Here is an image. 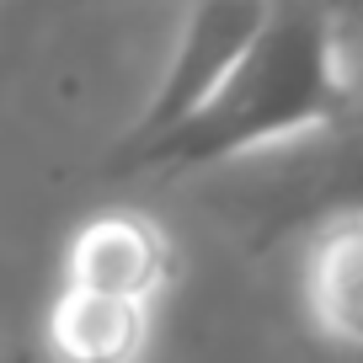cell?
<instances>
[{
  "label": "cell",
  "instance_id": "cell-6",
  "mask_svg": "<svg viewBox=\"0 0 363 363\" xmlns=\"http://www.w3.org/2000/svg\"><path fill=\"white\" fill-rule=\"evenodd\" d=\"M305 6H310L315 16H326V27L337 33V43L363 22V0H305Z\"/></svg>",
  "mask_w": 363,
  "mask_h": 363
},
{
  "label": "cell",
  "instance_id": "cell-4",
  "mask_svg": "<svg viewBox=\"0 0 363 363\" xmlns=\"http://www.w3.org/2000/svg\"><path fill=\"white\" fill-rule=\"evenodd\" d=\"M299 337L315 358H363V214H337L305 230Z\"/></svg>",
  "mask_w": 363,
  "mask_h": 363
},
{
  "label": "cell",
  "instance_id": "cell-9",
  "mask_svg": "<svg viewBox=\"0 0 363 363\" xmlns=\"http://www.w3.org/2000/svg\"><path fill=\"white\" fill-rule=\"evenodd\" d=\"M150 363H166V358H150Z\"/></svg>",
  "mask_w": 363,
  "mask_h": 363
},
{
  "label": "cell",
  "instance_id": "cell-7",
  "mask_svg": "<svg viewBox=\"0 0 363 363\" xmlns=\"http://www.w3.org/2000/svg\"><path fill=\"white\" fill-rule=\"evenodd\" d=\"M0 363H38V358H33V347H16V352H6Z\"/></svg>",
  "mask_w": 363,
  "mask_h": 363
},
{
  "label": "cell",
  "instance_id": "cell-2",
  "mask_svg": "<svg viewBox=\"0 0 363 363\" xmlns=\"http://www.w3.org/2000/svg\"><path fill=\"white\" fill-rule=\"evenodd\" d=\"M278 0H187V16L177 27V43L166 54L155 91L145 96L139 118L128 123V134L113 145L107 166L150 150L155 139H166L177 123L198 113V107L225 86V75L246 59V48L257 43V33L267 27ZM102 166V171H107Z\"/></svg>",
  "mask_w": 363,
  "mask_h": 363
},
{
  "label": "cell",
  "instance_id": "cell-3",
  "mask_svg": "<svg viewBox=\"0 0 363 363\" xmlns=\"http://www.w3.org/2000/svg\"><path fill=\"white\" fill-rule=\"evenodd\" d=\"M171 284H177V240L145 208H96L69 230L59 289L160 310Z\"/></svg>",
  "mask_w": 363,
  "mask_h": 363
},
{
  "label": "cell",
  "instance_id": "cell-8",
  "mask_svg": "<svg viewBox=\"0 0 363 363\" xmlns=\"http://www.w3.org/2000/svg\"><path fill=\"white\" fill-rule=\"evenodd\" d=\"M305 363H363V358H315V352H305Z\"/></svg>",
  "mask_w": 363,
  "mask_h": 363
},
{
  "label": "cell",
  "instance_id": "cell-1",
  "mask_svg": "<svg viewBox=\"0 0 363 363\" xmlns=\"http://www.w3.org/2000/svg\"><path fill=\"white\" fill-rule=\"evenodd\" d=\"M352 113V80L342 65V43L305 0H278L257 43L246 48L225 86L177 123L150 150L107 166L113 182L128 177H198L262 160L272 150H294L315 134L342 128Z\"/></svg>",
  "mask_w": 363,
  "mask_h": 363
},
{
  "label": "cell",
  "instance_id": "cell-5",
  "mask_svg": "<svg viewBox=\"0 0 363 363\" xmlns=\"http://www.w3.org/2000/svg\"><path fill=\"white\" fill-rule=\"evenodd\" d=\"M43 347L54 363H150L155 358V310L134 299L54 289L43 315Z\"/></svg>",
  "mask_w": 363,
  "mask_h": 363
}]
</instances>
